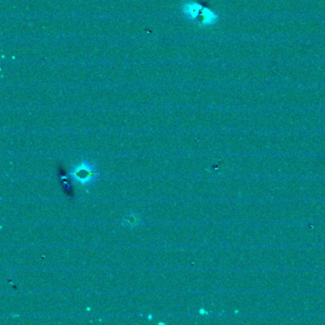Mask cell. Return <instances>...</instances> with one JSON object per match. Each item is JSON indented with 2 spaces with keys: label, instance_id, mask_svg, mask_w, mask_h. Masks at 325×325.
Returning <instances> with one entry per match:
<instances>
[{
  "label": "cell",
  "instance_id": "obj_1",
  "mask_svg": "<svg viewBox=\"0 0 325 325\" xmlns=\"http://www.w3.org/2000/svg\"><path fill=\"white\" fill-rule=\"evenodd\" d=\"M182 11L186 17L195 20L200 26H211L218 20V16L215 12L197 2L185 3Z\"/></svg>",
  "mask_w": 325,
  "mask_h": 325
},
{
  "label": "cell",
  "instance_id": "obj_2",
  "mask_svg": "<svg viewBox=\"0 0 325 325\" xmlns=\"http://www.w3.org/2000/svg\"><path fill=\"white\" fill-rule=\"evenodd\" d=\"M98 173L95 166L90 162H82L75 165L70 172V176L73 181L85 186L95 181Z\"/></svg>",
  "mask_w": 325,
  "mask_h": 325
},
{
  "label": "cell",
  "instance_id": "obj_3",
  "mask_svg": "<svg viewBox=\"0 0 325 325\" xmlns=\"http://www.w3.org/2000/svg\"><path fill=\"white\" fill-rule=\"evenodd\" d=\"M139 221H140L139 216L138 214L132 213V214H130L128 217L124 218L123 224L126 225V226H129V227H135V226L139 225Z\"/></svg>",
  "mask_w": 325,
  "mask_h": 325
}]
</instances>
